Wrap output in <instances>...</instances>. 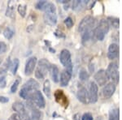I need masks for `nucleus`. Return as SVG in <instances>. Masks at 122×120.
I'll list each match as a JSON object with an SVG mask.
<instances>
[{
    "mask_svg": "<svg viewBox=\"0 0 122 120\" xmlns=\"http://www.w3.org/2000/svg\"><path fill=\"white\" fill-rule=\"evenodd\" d=\"M78 100L82 102L84 104H87L89 102V99H88V92L86 88L83 87V86H81L79 87L77 90V93H76Z\"/></svg>",
    "mask_w": 122,
    "mask_h": 120,
    "instance_id": "obj_15",
    "label": "nucleus"
},
{
    "mask_svg": "<svg viewBox=\"0 0 122 120\" xmlns=\"http://www.w3.org/2000/svg\"><path fill=\"white\" fill-rule=\"evenodd\" d=\"M6 86V79L5 77L0 78V88H3Z\"/></svg>",
    "mask_w": 122,
    "mask_h": 120,
    "instance_id": "obj_34",
    "label": "nucleus"
},
{
    "mask_svg": "<svg viewBox=\"0 0 122 120\" xmlns=\"http://www.w3.org/2000/svg\"><path fill=\"white\" fill-rule=\"evenodd\" d=\"M87 3L88 1H86V0H76L72 3V8L75 11H81L84 8V7L87 5Z\"/></svg>",
    "mask_w": 122,
    "mask_h": 120,
    "instance_id": "obj_19",
    "label": "nucleus"
},
{
    "mask_svg": "<svg viewBox=\"0 0 122 120\" xmlns=\"http://www.w3.org/2000/svg\"><path fill=\"white\" fill-rule=\"evenodd\" d=\"M89 77H90L89 74H88V72L86 70H81L80 72L79 78L81 81H86V80H89Z\"/></svg>",
    "mask_w": 122,
    "mask_h": 120,
    "instance_id": "obj_26",
    "label": "nucleus"
},
{
    "mask_svg": "<svg viewBox=\"0 0 122 120\" xmlns=\"http://www.w3.org/2000/svg\"><path fill=\"white\" fill-rule=\"evenodd\" d=\"M15 2L13 0L8 2L7 4V9L6 11V15L10 18H14L15 17Z\"/></svg>",
    "mask_w": 122,
    "mask_h": 120,
    "instance_id": "obj_17",
    "label": "nucleus"
},
{
    "mask_svg": "<svg viewBox=\"0 0 122 120\" xmlns=\"http://www.w3.org/2000/svg\"><path fill=\"white\" fill-rule=\"evenodd\" d=\"M81 120H93V116L90 113H85L82 115Z\"/></svg>",
    "mask_w": 122,
    "mask_h": 120,
    "instance_id": "obj_32",
    "label": "nucleus"
},
{
    "mask_svg": "<svg viewBox=\"0 0 122 120\" xmlns=\"http://www.w3.org/2000/svg\"><path fill=\"white\" fill-rule=\"evenodd\" d=\"M8 101H9V98L3 97V96H0V102H2V103H7Z\"/></svg>",
    "mask_w": 122,
    "mask_h": 120,
    "instance_id": "obj_35",
    "label": "nucleus"
},
{
    "mask_svg": "<svg viewBox=\"0 0 122 120\" xmlns=\"http://www.w3.org/2000/svg\"><path fill=\"white\" fill-rule=\"evenodd\" d=\"M36 64H37L36 57H32V58H29L28 61L26 62L25 68V72L26 76H30L31 74H33L35 67H36Z\"/></svg>",
    "mask_w": 122,
    "mask_h": 120,
    "instance_id": "obj_11",
    "label": "nucleus"
},
{
    "mask_svg": "<svg viewBox=\"0 0 122 120\" xmlns=\"http://www.w3.org/2000/svg\"><path fill=\"white\" fill-rule=\"evenodd\" d=\"M43 92L46 96L50 99L51 97V82L49 80H46L43 84Z\"/></svg>",
    "mask_w": 122,
    "mask_h": 120,
    "instance_id": "obj_20",
    "label": "nucleus"
},
{
    "mask_svg": "<svg viewBox=\"0 0 122 120\" xmlns=\"http://www.w3.org/2000/svg\"><path fill=\"white\" fill-rule=\"evenodd\" d=\"M108 21H109L108 23L111 24L114 28H116V29L119 28V19L114 18V17H109V18H108Z\"/></svg>",
    "mask_w": 122,
    "mask_h": 120,
    "instance_id": "obj_27",
    "label": "nucleus"
},
{
    "mask_svg": "<svg viewBox=\"0 0 122 120\" xmlns=\"http://www.w3.org/2000/svg\"><path fill=\"white\" fill-rule=\"evenodd\" d=\"M28 100L32 102L36 107L41 108V109H43L46 106V102H45V99L43 97L42 93L38 90L32 92L29 95Z\"/></svg>",
    "mask_w": 122,
    "mask_h": 120,
    "instance_id": "obj_6",
    "label": "nucleus"
},
{
    "mask_svg": "<svg viewBox=\"0 0 122 120\" xmlns=\"http://www.w3.org/2000/svg\"><path fill=\"white\" fill-rule=\"evenodd\" d=\"M46 4H47V2L45 1V0H43V1H38V3H36V6H35V7H36V8L38 10H44Z\"/></svg>",
    "mask_w": 122,
    "mask_h": 120,
    "instance_id": "obj_28",
    "label": "nucleus"
},
{
    "mask_svg": "<svg viewBox=\"0 0 122 120\" xmlns=\"http://www.w3.org/2000/svg\"><path fill=\"white\" fill-rule=\"evenodd\" d=\"M3 34V36L5 37V38L10 40V39H11L13 37V36H14L15 31H14V29L12 28H11V27H7V28H6L4 29Z\"/></svg>",
    "mask_w": 122,
    "mask_h": 120,
    "instance_id": "obj_22",
    "label": "nucleus"
},
{
    "mask_svg": "<svg viewBox=\"0 0 122 120\" xmlns=\"http://www.w3.org/2000/svg\"><path fill=\"white\" fill-rule=\"evenodd\" d=\"M8 120H21V119H20V115H18V114L14 113L10 116Z\"/></svg>",
    "mask_w": 122,
    "mask_h": 120,
    "instance_id": "obj_33",
    "label": "nucleus"
},
{
    "mask_svg": "<svg viewBox=\"0 0 122 120\" xmlns=\"http://www.w3.org/2000/svg\"><path fill=\"white\" fill-rule=\"evenodd\" d=\"M7 50V46L6 45V43H4L3 42H0V54H4Z\"/></svg>",
    "mask_w": 122,
    "mask_h": 120,
    "instance_id": "obj_31",
    "label": "nucleus"
},
{
    "mask_svg": "<svg viewBox=\"0 0 122 120\" xmlns=\"http://www.w3.org/2000/svg\"><path fill=\"white\" fill-rule=\"evenodd\" d=\"M39 88V84L34 79H30L24 84L20 92V96L24 99H29V97L32 92L37 91Z\"/></svg>",
    "mask_w": 122,
    "mask_h": 120,
    "instance_id": "obj_2",
    "label": "nucleus"
},
{
    "mask_svg": "<svg viewBox=\"0 0 122 120\" xmlns=\"http://www.w3.org/2000/svg\"><path fill=\"white\" fill-rule=\"evenodd\" d=\"M55 97H56V101L58 102L59 104L64 106V107H67L68 104V98L65 96V94L64 93V92L62 90H57L55 92Z\"/></svg>",
    "mask_w": 122,
    "mask_h": 120,
    "instance_id": "obj_13",
    "label": "nucleus"
},
{
    "mask_svg": "<svg viewBox=\"0 0 122 120\" xmlns=\"http://www.w3.org/2000/svg\"><path fill=\"white\" fill-rule=\"evenodd\" d=\"M88 99L90 103H95L98 101V95H99V88L95 82L91 81L89 84L88 87Z\"/></svg>",
    "mask_w": 122,
    "mask_h": 120,
    "instance_id": "obj_9",
    "label": "nucleus"
},
{
    "mask_svg": "<svg viewBox=\"0 0 122 120\" xmlns=\"http://www.w3.org/2000/svg\"><path fill=\"white\" fill-rule=\"evenodd\" d=\"M19 84H20V80H19V78H18V79H16V80H15V82L12 84V85H11V92H16L17 88H18Z\"/></svg>",
    "mask_w": 122,
    "mask_h": 120,
    "instance_id": "obj_29",
    "label": "nucleus"
},
{
    "mask_svg": "<svg viewBox=\"0 0 122 120\" xmlns=\"http://www.w3.org/2000/svg\"><path fill=\"white\" fill-rule=\"evenodd\" d=\"M116 91V84L114 83H108L103 87L102 93L104 98H110Z\"/></svg>",
    "mask_w": 122,
    "mask_h": 120,
    "instance_id": "obj_12",
    "label": "nucleus"
},
{
    "mask_svg": "<svg viewBox=\"0 0 122 120\" xmlns=\"http://www.w3.org/2000/svg\"><path fill=\"white\" fill-rule=\"evenodd\" d=\"M18 12L20 15L21 17H25V14H26V10H27V6L25 4H20L18 6Z\"/></svg>",
    "mask_w": 122,
    "mask_h": 120,
    "instance_id": "obj_25",
    "label": "nucleus"
},
{
    "mask_svg": "<svg viewBox=\"0 0 122 120\" xmlns=\"http://www.w3.org/2000/svg\"><path fill=\"white\" fill-rule=\"evenodd\" d=\"M118 56H119V46L116 43H112L108 47L107 57L109 59L112 60L117 58Z\"/></svg>",
    "mask_w": 122,
    "mask_h": 120,
    "instance_id": "obj_14",
    "label": "nucleus"
},
{
    "mask_svg": "<svg viewBox=\"0 0 122 120\" xmlns=\"http://www.w3.org/2000/svg\"><path fill=\"white\" fill-rule=\"evenodd\" d=\"M71 77H72V73H70L69 72H68L67 70H64L61 72L60 75V85L63 87H65L69 83Z\"/></svg>",
    "mask_w": 122,
    "mask_h": 120,
    "instance_id": "obj_16",
    "label": "nucleus"
},
{
    "mask_svg": "<svg viewBox=\"0 0 122 120\" xmlns=\"http://www.w3.org/2000/svg\"><path fill=\"white\" fill-rule=\"evenodd\" d=\"M50 71H51V75L53 81L55 83L59 82V80H60V71H59V68L57 67L56 65H51Z\"/></svg>",
    "mask_w": 122,
    "mask_h": 120,
    "instance_id": "obj_18",
    "label": "nucleus"
},
{
    "mask_svg": "<svg viewBox=\"0 0 122 120\" xmlns=\"http://www.w3.org/2000/svg\"><path fill=\"white\" fill-rule=\"evenodd\" d=\"M44 21L46 24L50 26H55L57 23V14L56 7L52 3H47L44 9Z\"/></svg>",
    "mask_w": 122,
    "mask_h": 120,
    "instance_id": "obj_1",
    "label": "nucleus"
},
{
    "mask_svg": "<svg viewBox=\"0 0 122 120\" xmlns=\"http://www.w3.org/2000/svg\"><path fill=\"white\" fill-rule=\"evenodd\" d=\"M0 64H1V59H0Z\"/></svg>",
    "mask_w": 122,
    "mask_h": 120,
    "instance_id": "obj_37",
    "label": "nucleus"
},
{
    "mask_svg": "<svg viewBox=\"0 0 122 120\" xmlns=\"http://www.w3.org/2000/svg\"><path fill=\"white\" fill-rule=\"evenodd\" d=\"M109 27L110 24L107 20H106V19L100 20L99 25H98L97 28L94 29V31L93 32L94 37L99 41H103L106 36V34L109 31Z\"/></svg>",
    "mask_w": 122,
    "mask_h": 120,
    "instance_id": "obj_4",
    "label": "nucleus"
},
{
    "mask_svg": "<svg viewBox=\"0 0 122 120\" xmlns=\"http://www.w3.org/2000/svg\"><path fill=\"white\" fill-rule=\"evenodd\" d=\"M64 24H65V25L68 28L70 29L73 26V20H72V19L71 18V17H68V18H66L65 20H64Z\"/></svg>",
    "mask_w": 122,
    "mask_h": 120,
    "instance_id": "obj_30",
    "label": "nucleus"
},
{
    "mask_svg": "<svg viewBox=\"0 0 122 120\" xmlns=\"http://www.w3.org/2000/svg\"><path fill=\"white\" fill-rule=\"evenodd\" d=\"M11 62L10 60V58H7V59L3 64L1 66V68H0V74H3V73H6V72L8 71V69L11 67Z\"/></svg>",
    "mask_w": 122,
    "mask_h": 120,
    "instance_id": "obj_21",
    "label": "nucleus"
},
{
    "mask_svg": "<svg viewBox=\"0 0 122 120\" xmlns=\"http://www.w3.org/2000/svg\"><path fill=\"white\" fill-rule=\"evenodd\" d=\"M94 80L97 83V85H106V84H107L108 80V77L107 76V73H106V71L99 70V72H96L95 75H94Z\"/></svg>",
    "mask_w": 122,
    "mask_h": 120,
    "instance_id": "obj_10",
    "label": "nucleus"
},
{
    "mask_svg": "<svg viewBox=\"0 0 122 120\" xmlns=\"http://www.w3.org/2000/svg\"><path fill=\"white\" fill-rule=\"evenodd\" d=\"M51 63L46 58H42L38 62L37 69L35 71V76L38 80H43L46 76L47 72L51 69Z\"/></svg>",
    "mask_w": 122,
    "mask_h": 120,
    "instance_id": "obj_3",
    "label": "nucleus"
},
{
    "mask_svg": "<svg viewBox=\"0 0 122 120\" xmlns=\"http://www.w3.org/2000/svg\"><path fill=\"white\" fill-rule=\"evenodd\" d=\"M94 23H95V20H94V18H93V16L86 15L80 22L79 26H78V30L81 33V35L87 32H90V31H92V29L94 26Z\"/></svg>",
    "mask_w": 122,
    "mask_h": 120,
    "instance_id": "obj_5",
    "label": "nucleus"
},
{
    "mask_svg": "<svg viewBox=\"0 0 122 120\" xmlns=\"http://www.w3.org/2000/svg\"><path fill=\"white\" fill-rule=\"evenodd\" d=\"M60 60L63 66H64V67H66V70L68 71V72H69L70 73H72V59H71V53L69 52V50L64 49V50H63L61 51Z\"/></svg>",
    "mask_w": 122,
    "mask_h": 120,
    "instance_id": "obj_7",
    "label": "nucleus"
},
{
    "mask_svg": "<svg viewBox=\"0 0 122 120\" xmlns=\"http://www.w3.org/2000/svg\"><path fill=\"white\" fill-rule=\"evenodd\" d=\"M119 116V109L114 108L109 112V119L108 120H120Z\"/></svg>",
    "mask_w": 122,
    "mask_h": 120,
    "instance_id": "obj_23",
    "label": "nucleus"
},
{
    "mask_svg": "<svg viewBox=\"0 0 122 120\" xmlns=\"http://www.w3.org/2000/svg\"><path fill=\"white\" fill-rule=\"evenodd\" d=\"M106 73L108 77V80H111L114 84H118L119 82V71H118V65L117 62H111L107 67Z\"/></svg>",
    "mask_w": 122,
    "mask_h": 120,
    "instance_id": "obj_8",
    "label": "nucleus"
},
{
    "mask_svg": "<svg viewBox=\"0 0 122 120\" xmlns=\"http://www.w3.org/2000/svg\"><path fill=\"white\" fill-rule=\"evenodd\" d=\"M19 64H20L19 59L18 58H15L14 61H13V62L11 65V71L13 75H15L16 73L17 69H18V67H19Z\"/></svg>",
    "mask_w": 122,
    "mask_h": 120,
    "instance_id": "obj_24",
    "label": "nucleus"
},
{
    "mask_svg": "<svg viewBox=\"0 0 122 120\" xmlns=\"http://www.w3.org/2000/svg\"><path fill=\"white\" fill-rule=\"evenodd\" d=\"M73 120H81V116L79 113H76L73 115Z\"/></svg>",
    "mask_w": 122,
    "mask_h": 120,
    "instance_id": "obj_36",
    "label": "nucleus"
}]
</instances>
